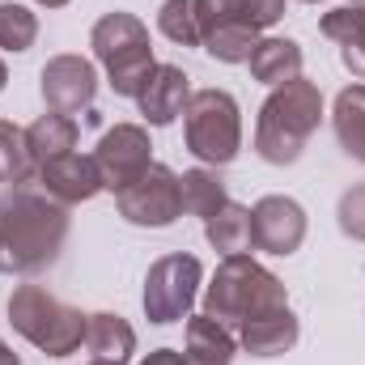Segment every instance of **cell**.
Here are the masks:
<instances>
[{"label":"cell","mask_w":365,"mask_h":365,"mask_svg":"<svg viewBox=\"0 0 365 365\" xmlns=\"http://www.w3.org/2000/svg\"><path fill=\"white\" fill-rule=\"evenodd\" d=\"M9 323H13V331L26 336L38 353H47V357H68V353L81 349L90 314L64 306V302L51 297L43 284H17L13 297H9Z\"/></svg>","instance_id":"cell-5"},{"label":"cell","mask_w":365,"mask_h":365,"mask_svg":"<svg viewBox=\"0 0 365 365\" xmlns=\"http://www.w3.org/2000/svg\"><path fill=\"white\" fill-rule=\"evenodd\" d=\"M149 132L145 128H136V123H115L102 140H98V149H93V166H98V179L106 191H123L128 182H136L149 166H153V158H149Z\"/></svg>","instance_id":"cell-10"},{"label":"cell","mask_w":365,"mask_h":365,"mask_svg":"<svg viewBox=\"0 0 365 365\" xmlns=\"http://www.w3.org/2000/svg\"><path fill=\"white\" fill-rule=\"evenodd\" d=\"M182 187V208L187 212H195V217H212L230 195H225V182H221V175L217 170H208V166H195V170H187L179 179Z\"/></svg>","instance_id":"cell-23"},{"label":"cell","mask_w":365,"mask_h":365,"mask_svg":"<svg viewBox=\"0 0 365 365\" xmlns=\"http://www.w3.org/2000/svg\"><path fill=\"white\" fill-rule=\"evenodd\" d=\"M331 123H336V140H340V149L365 166V86H349V90H340L336 110H331Z\"/></svg>","instance_id":"cell-21"},{"label":"cell","mask_w":365,"mask_h":365,"mask_svg":"<svg viewBox=\"0 0 365 365\" xmlns=\"http://www.w3.org/2000/svg\"><path fill=\"white\" fill-rule=\"evenodd\" d=\"M34 175V158L26 145V132L0 119V187H17Z\"/></svg>","instance_id":"cell-24"},{"label":"cell","mask_w":365,"mask_h":365,"mask_svg":"<svg viewBox=\"0 0 365 365\" xmlns=\"http://www.w3.org/2000/svg\"><path fill=\"white\" fill-rule=\"evenodd\" d=\"M4 81H9V73H4V64H0V90H4Z\"/></svg>","instance_id":"cell-32"},{"label":"cell","mask_w":365,"mask_h":365,"mask_svg":"<svg viewBox=\"0 0 365 365\" xmlns=\"http://www.w3.org/2000/svg\"><path fill=\"white\" fill-rule=\"evenodd\" d=\"M34 4H43V9H64L68 0H34Z\"/></svg>","instance_id":"cell-30"},{"label":"cell","mask_w":365,"mask_h":365,"mask_svg":"<svg viewBox=\"0 0 365 365\" xmlns=\"http://www.w3.org/2000/svg\"><path fill=\"white\" fill-rule=\"evenodd\" d=\"M158 30L179 43V47H200V21H195V0H166L158 13Z\"/></svg>","instance_id":"cell-25"},{"label":"cell","mask_w":365,"mask_h":365,"mask_svg":"<svg viewBox=\"0 0 365 365\" xmlns=\"http://www.w3.org/2000/svg\"><path fill=\"white\" fill-rule=\"evenodd\" d=\"M319 30L340 47L344 68H349L353 77H365V13L361 9H353V4L331 9V13H323Z\"/></svg>","instance_id":"cell-16"},{"label":"cell","mask_w":365,"mask_h":365,"mask_svg":"<svg viewBox=\"0 0 365 365\" xmlns=\"http://www.w3.org/2000/svg\"><path fill=\"white\" fill-rule=\"evenodd\" d=\"M68 238V204L47 191L13 187L0 200V272L34 276L56 264Z\"/></svg>","instance_id":"cell-1"},{"label":"cell","mask_w":365,"mask_h":365,"mask_svg":"<svg viewBox=\"0 0 365 365\" xmlns=\"http://www.w3.org/2000/svg\"><path fill=\"white\" fill-rule=\"evenodd\" d=\"M86 344H90L93 357H102V361H128L132 357V349H136V331L119 319V314H90V323H86Z\"/></svg>","instance_id":"cell-22"},{"label":"cell","mask_w":365,"mask_h":365,"mask_svg":"<svg viewBox=\"0 0 365 365\" xmlns=\"http://www.w3.org/2000/svg\"><path fill=\"white\" fill-rule=\"evenodd\" d=\"M284 17V0H195L200 43L221 64H247L259 30Z\"/></svg>","instance_id":"cell-3"},{"label":"cell","mask_w":365,"mask_h":365,"mask_svg":"<svg viewBox=\"0 0 365 365\" xmlns=\"http://www.w3.org/2000/svg\"><path fill=\"white\" fill-rule=\"evenodd\" d=\"M140 365H191L187 361V353H175V349H158V353H149Z\"/></svg>","instance_id":"cell-28"},{"label":"cell","mask_w":365,"mask_h":365,"mask_svg":"<svg viewBox=\"0 0 365 365\" xmlns=\"http://www.w3.org/2000/svg\"><path fill=\"white\" fill-rule=\"evenodd\" d=\"M119 212L132 225H149V230H166L182 217V187L179 175L162 162H153L136 182H128L123 191H115Z\"/></svg>","instance_id":"cell-9"},{"label":"cell","mask_w":365,"mask_h":365,"mask_svg":"<svg viewBox=\"0 0 365 365\" xmlns=\"http://www.w3.org/2000/svg\"><path fill=\"white\" fill-rule=\"evenodd\" d=\"M38 182H43V191L51 195V200H60V204H86L93 200L98 191H102V179H98V166H93V158L86 153H64V158H56V162H47V166H38Z\"/></svg>","instance_id":"cell-14"},{"label":"cell","mask_w":365,"mask_h":365,"mask_svg":"<svg viewBox=\"0 0 365 365\" xmlns=\"http://www.w3.org/2000/svg\"><path fill=\"white\" fill-rule=\"evenodd\" d=\"M26 145H30V158H34V170H38V166H47V162H56V158L77 149V119L51 110V115L34 119L26 128Z\"/></svg>","instance_id":"cell-18"},{"label":"cell","mask_w":365,"mask_h":365,"mask_svg":"<svg viewBox=\"0 0 365 365\" xmlns=\"http://www.w3.org/2000/svg\"><path fill=\"white\" fill-rule=\"evenodd\" d=\"M187 361L191 365H230L234 361V336L225 323L195 314L187 323Z\"/></svg>","instance_id":"cell-19"},{"label":"cell","mask_w":365,"mask_h":365,"mask_svg":"<svg viewBox=\"0 0 365 365\" xmlns=\"http://www.w3.org/2000/svg\"><path fill=\"white\" fill-rule=\"evenodd\" d=\"M38 38V17L26 4H0V47L4 51H30Z\"/></svg>","instance_id":"cell-26"},{"label":"cell","mask_w":365,"mask_h":365,"mask_svg":"<svg viewBox=\"0 0 365 365\" xmlns=\"http://www.w3.org/2000/svg\"><path fill=\"white\" fill-rule=\"evenodd\" d=\"M90 47L98 56V64L110 77V90L119 98H136L145 77L158 68L153 64V43L145 21H136L132 13H106L90 34Z\"/></svg>","instance_id":"cell-6"},{"label":"cell","mask_w":365,"mask_h":365,"mask_svg":"<svg viewBox=\"0 0 365 365\" xmlns=\"http://www.w3.org/2000/svg\"><path fill=\"white\" fill-rule=\"evenodd\" d=\"M204 280V268L195 255H166L145 276V314L149 323H179L187 319L195 289Z\"/></svg>","instance_id":"cell-8"},{"label":"cell","mask_w":365,"mask_h":365,"mask_svg":"<svg viewBox=\"0 0 365 365\" xmlns=\"http://www.w3.org/2000/svg\"><path fill=\"white\" fill-rule=\"evenodd\" d=\"M204 234H208V242H212L221 255H247V251H251V208L225 200V204L204 221Z\"/></svg>","instance_id":"cell-20"},{"label":"cell","mask_w":365,"mask_h":365,"mask_svg":"<svg viewBox=\"0 0 365 365\" xmlns=\"http://www.w3.org/2000/svg\"><path fill=\"white\" fill-rule=\"evenodd\" d=\"M0 365H21V357H17V353L4 344V340H0Z\"/></svg>","instance_id":"cell-29"},{"label":"cell","mask_w":365,"mask_h":365,"mask_svg":"<svg viewBox=\"0 0 365 365\" xmlns=\"http://www.w3.org/2000/svg\"><path fill=\"white\" fill-rule=\"evenodd\" d=\"M306 4H319V0H306Z\"/></svg>","instance_id":"cell-34"},{"label":"cell","mask_w":365,"mask_h":365,"mask_svg":"<svg viewBox=\"0 0 365 365\" xmlns=\"http://www.w3.org/2000/svg\"><path fill=\"white\" fill-rule=\"evenodd\" d=\"M276 306H289V293L251 255H225L208 293H204V314L225 323V327H242L247 319L276 310Z\"/></svg>","instance_id":"cell-4"},{"label":"cell","mask_w":365,"mask_h":365,"mask_svg":"<svg viewBox=\"0 0 365 365\" xmlns=\"http://www.w3.org/2000/svg\"><path fill=\"white\" fill-rule=\"evenodd\" d=\"M182 132H187V149L204 162V166H230L242 149V119H238V102L225 90H200L191 93L187 110H182Z\"/></svg>","instance_id":"cell-7"},{"label":"cell","mask_w":365,"mask_h":365,"mask_svg":"<svg viewBox=\"0 0 365 365\" xmlns=\"http://www.w3.org/2000/svg\"><path fill=\"white\" fill-rule=\"evenodd\" d=\"M251 77L264 86H289L302 77V47L293 38H259L251 51Z\"/></svg>","instance_id":"cell-17"},{"label":"cell","mask_w":365,"mask_h":365,"mask_svg":"<svg viewBox=\"0 0 365 365\" xmlns=\"http://www.w3.org/2000/svg\"><path fill=\"white\" fill-rule=\"evenodd\" d=\"M319 119H323V93L314 81L297 77L289 86H276L268 102L259 106V123H255L259 158L272 166H293L302 158V149L310 145Z\"/></svg>","instance_id":"cell-2"},{"label":"cell","mask_w":365,"mask_h":365,"mask_svg":"<svg viewBox=\"0 0 365 365\" xmlns=\"http://www.w3.org/2000/svg\"><path fill=\"white\" fill-rule=\"evenodd\" d=\"M187 102H191V86H187V73L175 68V64H158V68L145 77L140 93H136V106H140V115H145L153 128L175 123L182 110H187Z\"/></svg>","instance_id":"cell-13"},{"label":"cell","mask_w":365,"mask_h":365,"mask_svg":"<svg viewBox=\"0 0 365 365\" xmlns=\"http://www.w3.org/2000/svg\"><path fill=\"white\" fill-rule=\"evenodd\" d=\"M90 365H123V361H102V357H93Z\"/></svg>","instance_id":"cell-31"},{"label":"cell","mask_w":365,"mask_h":365,"mask_svg":"<svg viewBox=\"0 0 365 365\" xmlns=\"http://www.w3.org/2000/svg\"><path fill=\"white\" fill-rule=\"evenodd\" d=\"M349 4H353V9H361V13H365V0H349Z\"/></svg>","instance_id":"cell-33"},{"label":"cell","mask_w":365,"mask_h":365,"mask_svg":"<svg viewBox=\"0 0 365 365\" xmlns=\"http://www.w3.org/2000/svg\"><path fill=\"white\" fill-rule=\"evenodd\" d=\"M238 331H242V349L251 357H280L297 344V319H293L289 306H276V310L247 319Z\"/></svg>","instance_id":"cell-15"},{"label":"cell","mask_w":365,"mask_h":365,"mask_svg":"<svg viewBox=\"0 0 365 365\" xmlns=\"http://www.w3.org/2000/svg\"><path fill=\"white\" fill-rule=\"evenodd\" d=\"M306 242V212L289 195H264L251 208V247L268 255H293Z\"/></svg>","instance_id":"cell-11"},{"label":"cell","mask_w":365,"mask_h":365,"mask_svg":"<svg viewBox=\"0 0 365 365\" xmlns=\"http://www.w3.org/2000/svg\"><path fill=\"white\" fill-rule=\"evenodd\" d=\"M336 217H340V230H344L353 242H365V182L361 187H349V191L340 195Z\"/></svg>","instance_id":"cell-27"},{"label":"cell","mask_w":365,"mask_h":365,"mask_svg":"<svg viewBox=\"0 0 365 365\" xmlns=\"http://www.w3.org/2000/svg\"><path fill=\"white\" fill-rule=\"evenodd\" d=\"M93 93H98V73H93L90 60H81V56L47 60V68H43V98H47L51 110H60V115L90 110Z\"/></svg>","instance_id":"cell-12"}]
</instances>
